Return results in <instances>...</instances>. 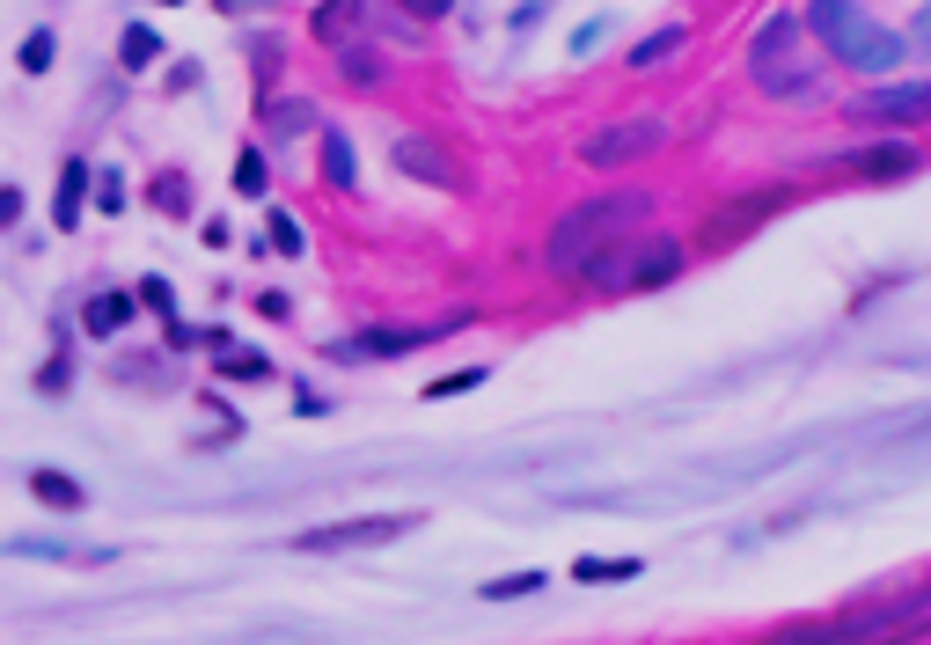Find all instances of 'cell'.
Returning <instances> with one entry per match:
<instances>
[{
  "label": "cell",
  "mask_w": 931,
  "mask_h": 645,
  "mask_svg": "<svg viewBox=\"0 0 931 645\" xmlns=\"http://www.w3.org/2000/svg\"><path fill=\"white\" fill-rule=\"evenodd\" d=\"M653 206H660L653 192H601V198L565 206L558 227L543 235V272L550 280H580V264L601 257L609 243H624V235H638L653 221Z\"/></svg>",
  "instance_id": "1"
},
{
  "label": "cell",
  "mask_w": 931,
  "mask_h": 645,
  "mask_svg": "<svg viewBox=\"0 0 931 645\" xmlns=\"http://www.w3.org/2000/svg\"><path fill=\"white\" fill-rule=\"evenodd\" d=\"M683 257L689 250L675 243V235H653V243H609L601 257H587L580 264V286L587 294H601V301H616V294H646V286H668L675 272H683Z\"/></svg>",
  "instance_id": "2"
},
{
  "label": "cell",
  "mask_w": 931,
  "mask_h": 645,
  "mask_svg": "<svg viewBox=\"0 0 931 645\" xmlns=\"http://www.w3.org/2000/svg\"><path fill=\"white\" fill-rule=\"evenodd\" d=\"M807 30L829 45V59H844V67H859V74H895L902 52H910L895 30L865 22L851 0H807Z\"/></svg>",
  "instance_id": "3"
},
{
  "label": "cell",
  "mask_w": 931,
  "mask_h": 645,
  "mask_svg": "<svg viewBox=\"0 0 931 645\" xmlns=\"http://www.w3.org/2000/svg\"><path fill=\"white\" fill-rule=\"evenodd\" d=\"M792 45H800V22L771 16V22H763V37H756V52H748V67H756V81L771 88V96H814V81H822V74L800 67V59H792Z\"/></svg>",
  "instance_id": "4"
},
{
  "label": "cell",
  "mask_w": 931,
  "mask_h": 645,
  "mask_svg": "<svg viewBox=\"0 0 931 645\" xmlns=\"http://www.w3.org/2000/svg\"><path fill=\"white\" fill-rule=\"evenodd\" d=\"M668 147V118H624V125H601L580 140V162L587 169H631V162L660 155Z\"/></svg>",
  "instance_id": "5"
},
{
  "label": "cell",
  "mask_w": 931,
  "mask_h": 645,
  "mask_svg": "<svg viewBox=\"0 0 931 645\" xmlns=\"http://www.w3.org/2000/svg\"><path fill=\"white\" fill-rule=\"evenodd\" d=\"M419 528V514H374V521H331V528H308L301 536V550L308 558H337V550H382V543L411 536Z\"/></svg>",
  "instance_id": "6"
},
{
  "label": "cell",
  "mask_w": 931,
  "mask_h": 645,
  "mask_svg": "<svg viewBox=\"0 0 931 645\" xmlns=\"http://www.w3.org/2000/svg\"><path fill=\"white\" fill-rule=\"evenodd\" d=\"M851 118H859V125H895V133H910V125H931V81L865 88L859 104H851Z\"/></svg>",
  "instance_id": "7"
},
{
  "label": "cell",
  "mask_w": 931,
  "mask_h": 645,
  "mask_svg": "<svg viewBox=\"0 0 931 645\" xmlns=\"http://www.w3.org/2000/svg\"><path fill=\"white\" fill-rule=\"evenodd\" d=\"M777 206H792V192H748V198H734L726 213H712V221L697 227V243H704V250H734L741 235H756V227L771 221Z\"/></svg>",
  "instance_id": "8"
},
{
  "label": "cell",
  "mask_w": 931,
  "mask_h": 645,
  "mask_svg": "<svg viewBox=\"0 0 931 645\" xmlns=\"http://www.w3.org/2000/svg\"><path fill=\"white\" fill-rule=\"evenodd\" d=\"M917 169H924V155L902 147V140H880V147L844 162V176H859V184H902V176H917Z\"/></svg>",
  "instance_id": "9"
},
{
  "label": "cell",
  "mask_w": 931,
  "mask_h": 645,
  "mask_svg": "<svg viewBox=\"0 0 931 645\" xmlns=\"http://www.w3.org/2000/svg\"><path fill=\"white\" fill-rule=\"evenodd\" d=\"M396 169L419 176V184H440V192H462V169L440 155L433 140H396Z\"/></svg>",
  "instance_id": "10"
},
{
  "label": "cell",
  "mask_w": 931,
  "mask_h": 645,
  "mask_svg": "<svg viewBox=\"0 0 931 645\" xmlns=\"http://www.w3.org/2000/svg\"><path fill=\"white\" fill-rule=\"evenodd\" d=\"M30 499L45 506V514H81V506H88V491L74 485L67 470H30Z\"/></svg>",
  "instance_id": "11"
},
{
  "label": "cell",
  "mask_w": 931,
  "mask_h": 645,
  "mask_svg": "<svg viewBox=\"0 0 931 645\" xmlns=\"http://www.w3.org/2000/svg\"><path fill=\"white\" fill-rule=\"evenodd\" d=\"M133 315H140V301H133V294H96V301L81 309V331H88V338H118Z\"/></svg>",
  "instance_id": "12"
},
{
  "label": "cell",
  "mask_w": 931,
  "mask_h": 645,
  "mask_svg": "<svg viewBox=\"0 0 931 645\" xmlns=\"http://www.w3.org/2000/svg\"><path fill=\"white\" fill-rule=\"evenodd\" d=\"M360 16H367V0H323L316 16H308V30H316V45H345L360 30Z\"/></svg>",
  "instance_id": "13"
},
{
  "label": "cell",
  "mask_w": 931,
  "mask_h": 645,
  "mask_svg": "<svg viewBox=\"0 0 931 645\" xmlns=\"http://www.w3.org/2000/svg\"><path fill=\"white\" fill-rule=\"evenodd\" d=\"M81 198H88V162L74 155L59 169V206H52V227H81Z\"/></svg>",
  "instance_id": "14"
},
{
  "label": "cell",
  "mask_w": 931,
  "mask_h": 645,
  "mask_svg": "<svg viewBox=\"0 0 931 645\" xmlns=\"http://www.w3.org/2000/svg\"><path fill=\"white\" fill-rule=\"evenodd\" d=\"M683 45H689V30H683V22H668V30H660V37H646V45H631V67H660V59H675V52H683Z\"/></svg>",
  "instance_id": "15"
},
{
  "label": "cell",
  "mask_w": 931,
  "mask_h": 645,
  "mask_svg": "<svg viewBox=\"0 0 931 645\" xmlns=\"http://www.w3.org/2000/svg\"><path fill=\"white\" fill-rule=\"evenodd\" d=\"M118 59H125V67H133V74H140V67H155V59H161V37H155V30H140V22H133V30L118 37Z\"/></svg>",
  "instance_id": "16"
},
{
  "label": "cell",
  "mask_w": 931,
  "mask_h": 645,
  "mask_svg": "<svg viewBox=\"0 0 931 645\" xmlns=\"http://www.w3.org/2000/svg\"><path fill=\"white\" fill-rule=\"evenodd\" d=\"M147 192H155V206L169 213V221H184V213H192V184H184V176H176V169H161L155 184H147Z\"/></svg>",
  "instance_id": "17"
},
{
  "label": "cell",
  "mask_w": 931,
  "mask_h": 645,
  "mask_svg": "<svg viewBox=\"0 0 931 645\" xmlns=\"http://www.w3.org/2000/svg\"><path fill=\"white\" fill-rule=\"evenodd\" d=\"M646 573V558H580L572 565V579H587V587H595V579H638Z\"/></svg>",
  "instance_id": "18"
},
{
  "label": "cell",
  "mask_w": 931,
  "mask_h": 645,
  "mask_svg": "<svg viewBox=\"0 0 931 645\" xmlns=\"http://www.w3.org/2000/svg\"><path fill=\"white\" fill-rule=\"evenodd\" d=\"M220 382H272L264 352H220Z\"/></svg>",
  "instance_id": "19"
},
{
  "label": "cell",
  "mask_w": 931,
  "mask_h": 645,
  "mask_svg": "<svg viewBox=\"0 0 931 645\" xmlns=\"http://www.w3.org/2000/svg\"><path fill=\"white\" fill-rule=\"evenodd\" d=\"M337 67H345V81H360V88H374V81H382V59H374V52H360L352 37L337 45Z\"/></svg>",
  "instance_id": "20"
},
{
  "label": "cell",
  "mask_w": 931,
  "mask_h": 645,
  "mask_svg": "<svg viewBox=\"0 0 931 645\" xmlns=\"http://www.w3.org/2000/svg\"><path fill=\"white\" fill-rule=\"evenodd\" d=\"M264 184H272L264 155H257V147H243V155H235V192H243V198H264Z\"/></svg>",
  "instance_id": "21"
},
{
  "label": "cell",
  "mask_w": 931,
  "mask_h": 645,
  "mask_svg": "<svg viewBox=\"0 0 931 645\" xmlns=\"http://www.w3.org/2000/svg\"><path fill=\"white\" fill-rule=\"evenodd\" d=\"M477 382H492L484 367H455V374H440V382H425V403H440V397H470Z\"/></svg>",
  "instance_id": "22"
},
{
  "label": "cell",
  "mask_w": 931,
  "mask_h": 645,
  "mask_svg": "<svg viewBox=\"0 0 931 645\" xmlns=\"http://www.w3.org/2000/svg\"><path fill=\"white\" fill-rule=\"evenodd\" d=\"M323 176H331L337 192H352V147L337 133H323Z\"/></svg>",
  "instance_id": "23"
},
{
  "label": "cell",
  "mask_w": 931,
  "mask_h": 645,
  "mask_svg": "<svg viewBox=\"0 0 931 645\" xmlns=\"http://www.w3.org/2000/svg\"><path fill=\"white\" fill-rule=\"evenodd\" d=\"M895 631H902V638H910V631H931V579H924V587H917L910 602L895 609Z\"/></svg>",
  "instance_id": "24"
},
{
  "label": "cell",
  "mask_w": 931,
  "mask_h": 645,
  "mask_svg": "<svg viewBox=\"0 0 931 645\" xmlns=\"http://www.w3.org/2000/svg\"><path fill=\"white\" fill-rule=\"evenodd\" d=\"M536 587H543V573H507V579H484V602H521Z\"/></svg>",
  "instance_id": "25"
},
{
  "label": "cell",
  "mask_w": 931,
  "mask_h": 645,
  "mask_svg": "<svg viewBox=\"0 0 931 645\" xmlns=\"http://www.w3.org/2000/svg\"><path fill=\"white\" fill-rule=\"evenodd\" d=\"M52 67V30H37L30 45H22V74H45Z\"/></svg>",
  "instance_id": "26"
},
{
  "label": "cell",
  "mask_w": 931,
  "mask_h": 645,
  "mask_svg": "<svg viewBox=\"0 0 931 645\" xmlns=\"http://www.w3.org/2000/svg\"><path fill=\"white\" fill-rule=\"evenodd\" d=\"M272 250H286V257H301V227L286 221V213H272Z\"/></svg>",
  "instance_id": "27"
},
{
  "label": "cell",
  "mask_w": 931,
  "mask_h": 645,
  "mask_svg": "<svg viewBox=\"0 0 931 645\" xmlns=\"http://www.w3.org/2000/svg\"><path fill=\"white\" fill-rule=\"evenodd\" d=\"M448 8H455V0H404V16H411V22H440Z\"/></svg>",
  "instance_id": "28"
},
{
  "label": "cell",
  "mask_w": 931,
  "mask_h": 645,
  "mask_svg": "<svg viewBox=\"0 0 931 645\" xmlns=\"http://www.w3.org/2000/svg\"><path fill=\"white\" fill-rule=\"evenodd\" d=\"M22 221V192L16 184H0V227H16Z\"/></svg>",
  "instance_id": "29"
},
{
  "label": "cell",
  "mask_w": 931,
  "mask_h": 645,
  "mask_svg": "<svg viewBox=\"0 0 931 645\" xmlns=\"http://www.w3.org/2000/svg\"><path fill=\"white\" fill-rule=\"evenodd\" d=\"M169 88H176V96H184V88H198V59H176V67H169Z\"/></svg>",
  "instance_id": "30"
},
{
  "label": "cell",
  "mask_w": 931,
  "mask_h": 645,
  "mask_svg": "<svg viewBox=\"0 0 931 645\" xmlns=\"http://www.w3.org/2000/svg\"><path fill=\"white\" fill-rule=\"evenodd\" d=\"M272 125H280V133H294V125H308V104H280V110H272Z\"/></svg>",
  "instance_id": "31"
},
{
  "label": "cell",
  "mask_w": 931,
  "mask_h": 645,
  "mask_svg": "<svg viewBox=\"0 0 931 645\" xmlns=\"http://www.w3.org/2000/svg\"><path fill=\"white\" fill-rule=\"evenodd\" d=\"M249 8H264V0H220V16H249Z\"/></svg>",
  "instance_id": "32"
},
{
  "label": "cell",
  "mask_w": 931,
  "mask_h": 645,
  "mask_svg": "<svg viewBox=\"0 0 931 645\" xmlns=\"http://www.w3.org/2000/svg\"><path fill=\"white\" fill-rule=\"evenodd\" d=\"M917 45H924V52H931V8H924V16H917Z\"/></svg>",
  "instance_id": "33"
},
{
  "label": "cell",
  "mask_w": 931,
  "mask_h": 645,
  "mask_svg": "<svg viewBox=\"0 0 931 645\" xmlns=\"http://www.w3.org/2000/svg\"><path fill=\"white\" fill-rule=\"evenodd\" d=\"M155 8H184V0H155Z\"/></svg>",
  "instance_id": "34"
}]
</instances>
